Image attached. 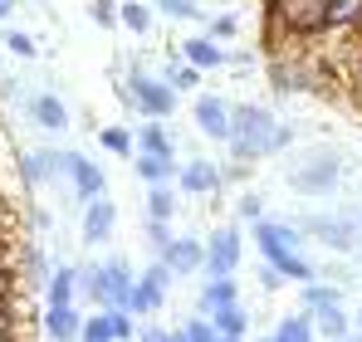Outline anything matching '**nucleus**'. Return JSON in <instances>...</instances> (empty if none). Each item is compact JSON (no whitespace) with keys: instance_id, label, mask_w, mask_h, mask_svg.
Returning a JSON list of instances; mask_svg holds the SVG:
<instances>
[{"instance_id":"f257e3e1","label":"nucleus","mask_w":362,"mask_h":342,"mask_svg":"<svg viewBox=\"0 0 362 342\" xmlns=\"http://www.w3.org/2000/svg\"><path fill=\"white\" fill-rule=\"evenodd\" d=\"M294 142V127H284L279 117L259 103H230V157L240 167H255L259 157H274Z\"/></svg>"},{"instance_id":"f03ea898","label":"nucleus","mask_w":362,"mask_h":342,"mask_svg":"<svg viewBox=\"0 0 362 342\" xmlns=\"http://www.w3.org/2000/svg\"><path fill=\"white\" fill-rule=\"evenodd\" d=\"M250 235H255V244H259V259L274 264L289 284H313V279H318L313 259H303V240H308V235H299V225L259 216V220L250 225Z\"/></svg>"},{"instance_id":"7ed1b4c3","label":"nucleus","mask_w":362,"mask_h":342,"mask_svg":"<svg viewBox=\"0 0 362 342\" xmlns=\"http://www.w3.org/2000/svg\"><path fill=\"white\" fill-rule=\"evenodd\" d=\"M328 30V0H269L274 40H318Z\"/></svg>"},{"instance_id":"20e7f679","label":"nucleus","mask_w":362,"mask_h":342,"mask_svg":"<svg viewBox=\"0 0 362 342\" xmlns=\"http://www.w3.org/2000/svg\"><path fill=\"white\" fill-rule=\"evenodd\" d=\"M118 93L137 108L142 117H172V108H177V88H167L162 78H152V73H142V64L127 73L118 83Z\"/></svg>"},{"instance_id":"39448f33","label":"nucleus","mask_w":362,"mask_h":342,"mask_svg":"<svg viewBox=\"0 0 362 342\" xmlns=\"http://www.w3.org/2000/svg\"><path fill=\"white\" fill-rule=\"evenodd\" d=\"M172 269L157 259V264H147L142 274H137V284H132V298H127V313L132 318H147V313H157L162 303H167V288H172Z\"/></svg>"},{"instance_id":"423d86ee","label":"nucleus","mask_w":362,"mask_h":342,"mask_svg":"<svg viewBox=\"0 0 362 342\" xmlns=\"http://www.w3.org/2000/svg\"><path fill=\"white\" fill-rule=\"evenodd\" d=\"M299 230L308 235V240L328 244L333 254H353L358 240H362V225H358V220H343V216H308Z\"/></svg>"},{"instance_id":"0eeeda50","label":"nucleus","mask_w":362,"mask_h":342,"mask_svg":"<svg viewBox=\"0 0 362 342\" xmlns=\"http://www.w3.org/2000/svg\"><path fill=\"white\" fill-rule=\"evenodd\" d=\"M338 176H343V157H338V152H313L308 162L289 167V181H294L299 191H308V196L333 191V186H338Z\"/></svg>"},{"instance_id":"6e6552de","label":"nucleus","mask_w":362,"mask_h":342,"mask_svg":"<svg viewBox=\"0 0 362 342\" xmlns=\"http://www.w3.org/2000/svg\"><path fill=\"white\" fill-rule=\"evenodd\" d=\"M59 171L69 176V186H74V196L88 206V201H98V196H108V181H103V167L93 162V157H83V152H59Z\"/></svg>"},{"instance_id":"1a4fd4ad","label":"nucleus","mask_w":362,"mask_h":342,"mask_svg":"<svg viewBox=\"0 0 362 342\" xmlns=\"http://www.w3.org/2000/svg\"><path fill=\"white\" fill-rule=\"evenodd\" d=\"M235 269H240V230L221 225L206 240V264H201V274H206V279H230Z\"/></svg>"},{"instance_id":"9d476101","label":"nucleus","mask_w":362,"mask_h":342,"mask_svg":"<svg viewBox=\"0 0 362 342\" xmlns=\"http://www.w3.org/2000/svg\"><path fill=\"white\" fill-rule=\"evenodd\" d=\"M196 127H201V137H211V142H230V103L221 98V93H201L196 98Z\"/></svg>"},{"instance_id":"9b49d317","label":"nucleus","mask_w":362,"mask_h":342,"mask_svg":"<svg viewBox=\"0 0 362 342\" xmlns=\"http://www.w3.org/2000/svg\"><path fill=\"white\" fill-rule=\"evenodd\" d=\"M172 274H201V264H206V240H191V235H177L162 254H157Z\"/></svg>"},{"instance_id":"f8f14e48","label":"nucleus","mask_w":362,"mask_h":342,"mask_svg":"<svg viewBox=\"0 0 362 342\" xmlns=\"http://www.w3.org/2000/svg\"><path fill=\"white\" fill-rule=\"evenodd\" d=\"M177 186L181 196H211V191H221V167L206 157H191L186 167H177Z\"/></svg>"},{"instance_id":"ddd939ff","label":"nucleus","mask_w":362,"mask_h":342,"mask_svg":"<svg viewBox=\"0 0 362 342\" xmlns=\"http://www.w3.org/2000/svg\"><path fill=\"white\" fill-rule=\"evenodd\" d=\"M113 225H118V206L108 196H98V201L83 206V244H103L113 235Z\"/></svg>"},{"instance_id":"4468645a","label":"nucleus","mask_w":362,"mask_h":342,"mask_svg":"<svg viewBox=\"0 0 362 342\" xmlns=\"http://www.w3.org/2000/svg\"><path fill=\"white\" fill-rule=\"evenodd\" d=\"M78 328H83V313L74 303H45V333H49V342H78Z\"/></svg>"},{"instance_id":"2eb2a0df","label":"nucleus","mask_w":362,"mask_h":342,"mask_svg":"<svg viewBox=\"0 0 362 342\" xmlns=\"http://www.w3.org/2000/svg\"><path fill=\"white\" fill-rule=\"evenodd\" d=\"M181 59L191 64V69H201V73H211V69H226L230 54L211 40V35H201V40H181Z\"/></svg>"},{"instance_id":"dca6fc26","label":"nucleus","mask_w":362,"mask_h":342,"mask_svg":"<svg viewBox=\"0 0 362 342\" xmlns=\"http://www.w3.org/2000/svg\"><path fill=\"white\" fill-rule=\"evenodd\" d=\"M137 152H147V157H177V142L167 137V127H162V117H147L137 132Z\"/></svg>"},{"instance_id":"f3484780","label":"nucleus","mask_w":362,"mask_h":342,"mask_svg":"<svg viewBox=\"0 0 362 342\" xmlns=\"http://www.w3.org/2000/svg\"><path fill=\"white\" fill-rule=\"evenodd\" d=\"M30 117H35L45 132H64V127H69V108H64V98H54V93H35V98H30Z\"/></svg>"},{"instance_id":"a211bd4d","label":"nucleus","mask_w":362,"mask_h":342,"mask_svg":"<svg viewBox=\"0 0 362 342\" xmlns=\"http://www.w3.org/2000/svg\"><path fill=\"white\" fill-rule=\"evenodd\" d=\"M313 328H318V338H323V342H333V338H353V313H343V303L313 308Z\"/></svg>"},{"instance_id":"6ab92c4d","label":"nucleus","mask_w":362,"mask_h":342,"mask_svg":"<svg viewBox=\"0 0 362 342\" xmlns=\"http://www.w3.org/2000/svg\"><path fill=\"white\" fill-rule=\"evenodd\" d=\"M177 157H147V152H142V157H132V171H137V181H142V186H162V181H177Z\"/></svg>"},{"instance_id":"aec40b11","label":"nucleus","mask_w":362,"mask_h":342,"mask_svg":"<svg viewBox=\"0 0 362 342\" xmlns=\"http://www.w3.org/2000/svg\"><path fill=\"white\" fill-rule=\"evenodd\" d=\"M20 171H25L30 186H45V181L64 176L59 171V152H25V157H20Z\"/></svg>"},{"instance_id":"412c9836","label":"nucleus","mask_w":362,"mask_h":342,"mask_svg":"<svg viewBox=\"0 0 362 342\" xmlns=\"http://www.w3.org/2000/svg\"><path fill=\"white\" fill-rule=\"evenodd\" d=\"M206 318H211L216 338H245V333H250V313H245L240 303H226V308H216V313H206Z\"/></svg>"},{"instance_id":"4be33fe9","label":"nucleus","mask_w":362,"mask_h":342,"mask_svg":"<svg viewBox=\"0 0 362 342\" xmlns=\"http://www.w3.org/2000/svg\"><path fill=\"white\" fill-rule=\"evenodd\" d=\"M226 303H240V288H235V274L230 279H206L201 284V313H216Z\"/></svg>"},{"instance_id":"5701e85b","label":"nucleus","mask_w":362,"mask_h":342,"mask_svg":"<svg viewBox=\"0 0 362 342\" xmlns=\"http://www.w3.org/2000/svg\"><path fill=\"white\" fill-rule=\"evenodd\" d=\"M274 342H318V328H313V313L299 308V313H289L279 328H274Z\"/></svg>"},{"instance_id":"b1692460","label":"nucleus","mask_w":362,"mask_h":342,"mask_svg":"<svg viewBox=\"0 0 362 342\" xmlns=\"http://www.w3.org/2000/svg\"><path fill=\"white\" fill-rule=\"evenodd\" d=\"M177 216V186L162 181V186H147V220H172Z\"/></svg>"},{"instance_id":"393cba45","label":"nucleus","mask_w":362,"mask_h":342,"mask_svg":"<svg viewBox=\"0 0 362 342\" xmlns=\"http://www.w3.org/2000/svg\"><path fill=\"white\" fill-rule=\"evenodd\" d=\"M74 293H78V269L59 264V269L49 274V284H45V298H49V303H74Z\"/></svg>"},{"instance_id":"a878e982","label":"nucleus","mask_w":362,"mask_h":342,"mask_svg":"<svg viewBox=\"0 0 362 342\" xmlns=\"http://www.w3.org/2000/svg\"><path fill=\"white\" fill-rule=\"evenodd\" d=\"M328 303H343V288L338 284H318V279L313 284H299V308L313 313V308H328Z\"/></svg>"},{"instance_id":"bb28decb","label":"nucleus","mask_w":362,"mask_h":342,"mask_svg":"<svg viewBox=\"0 0 362 342\" xmlns=\"http://www.w3.org/2000/svg\"><path fill=\"white\" fill-rule=\"evenodd\" d=\"M362 0H328V30H358Z\"/></svg>"},{"instance_id":"cd10ccee","label":"nucleus","mask_w":362,"mask_h":342,"mask_svg":"<svg viewBox=\"0 0 362 342\" xmlns=\"http://www.w3.org/2000/svg\"><path fill=\"white\" fill-rule=\"evenodd\" d=\"M98 142L113 152V157H137V137L127 127H98Z\"/></svg>"},{"instance_id":"c85d7f7f","label":"nucleus","mask_w":362,"mask_h":342,"mask_svg":"<svg viewBox=\"0 0 362 342\" xmlns=\"http://www.w3.org/2000/svg\"><path fill=\"white\" fill-rule=\"evenodd\" d=\"M118 20H122V30H132V35H147V30H152V10H147L142 0H122Z\"/></svg>"},{"instance_id":"c756f323","label":"nucleus","mask_w":362,"mask_h":342,"mask_svg":"<svg viewBox=\"0 0 362 342\" xmlns=\"http://www.w3.org/2000/svg\"><path fill=\"white\" fill-rule=\"evenodd\" d=\"M162 83H167V88H177V93H186V88H196V83H201V69H191V64H177V59H172V64L162 69Z\"/></svg>"},{"instance_id":"7c9ffc66","label":"nucleus","mask_w":362,"mask_h":342,"mask_svg":"<svg viewBox=\"0 0 362 342\" xmlns=\"http://www.w3.org/2000/svg\"><path fill=\"white\" fill-rule=\"evenodd\" d=\"M78 342H113V328H108V313H83V328H78Z\"/></svg>"},{"instance_id":"2f4dec72","label":"nucleus","mask_w":362,"mask_h":342,"mask_svg":"<svg viewBox=\"0 0 362 342\" xmlns=\"http://www.w3.org/2000/svg\"><path fill=\"white\" fill-rule=\"evenodd\" d=\"M303 88H308V73H294V69H289V64H274V93H303Z\"/></svg>"},{"instance_id":"473e14b6","label":"nucleus","mask_w":362,"mask_h":342,"mask_svg":"<svg viewBox=\"0 0 362 342\" xmlns=\"http://www.w3.org/2000/svg\"><path fill=\"white\" fill-rule=\"evenodd\" d=\"M103 313H108L113 342H132V338H137V323H132V313H127V308H103Z\"/></svg>"},{"instance_id":"72a5a7b5","label":"nucleus","mask_w":362,"mask_h":342,"mask_svg":"<svg viewBox=\"0 0 362 342\" xmlns=\"http://www.w3.org/2000/svg\"><path fill=\"white\" fill-rule=\"evenodd\" d=\"M206 35H211L216 45H221V40H235V35H240V20H235V15H211V20H206Z\"/></svg>"},{"instance_id":"f704fd0d","label":"nucleus","mask_w":362,"mask_h":342,"mask_svg":"<svg viewBox=\"0 0 362 342\" xmlns=\"http://www.w3.org/2000/svg\"><path fill=\"white\" fill-rule=\"evenodd\" d=\"M181 333H186V342H216V328H211V318H206V313L186 318V323H181Z\"/></svg>"},{"instance_id":"c9c22d12","label":"nucleus","mask_w":362,"mask_h":342,"mask_svg":"<svg viewBox=\"0 0 362 342\" xmlns=\"http://www.w3.org/2000/svg\"><path fill=\"white\" fill-rule=\"evenodd\" d=\"M5 49H10L15 59H35V54H40V45H35L25 30H10V35H5Z\"/></svg>"},{"instance_id":"e433bc0d","label":"nucleus","mask_w":362,"mask_h":342,"mask_svg":"<svg viewBox=\"0 0 362 342\" xmlns=\"http://www.w3.org/2000/svg\"><path fill=\"white\" fill-rule=\"evenodd\" d=\"M157 10H162V15H172V20H201L196 0H157Z\"/></svg>"},{"instance_id":"4c0bfd02","label":"nucleus","mask_w":362,"mask_h":342,"mask_svg":"<svg viewBox=\"0 0 362 342\" xmlns=\"http://www.w3.org/2000/svg\"><path fill=\"white\" fill-rule=\"evenodd\" d=\"M172 240H177V235H172V220H147V244H152L157 254H162Z\"/></svg>"},{"instance_id":"58836bf2","label":"nucleus","mask_w":362,"mask_h":342,"mask_svg":"<svg viewBox=\"0 0 362 342\" xmlns=\"http://www.w3.org/2000/svg\"><path fill=\"white\" fill-rule=\"evenodd\" d=\"M259 216H264V196H259V191H245V196H240V220L255 225Z\"/></svg>"},{"instance_id":"ea45409f","label":"nucleus","mask_w":362,"mask_h":342,"mask_svg":"<svg viewBox=\"0 0 362 342\" xmlns=\"http://www.w3.org/2000/svg\"><path fill=\"white\" fill-rule=\"evenodd\" d=\"M259 284H264V288H284L289 279H284V274H279L274 264H264V269H259Z\"/></svg>"},{"instance_id":"a19ab883","label":"nucleus","mask_w":362,"mask_h":342,"mask_svg":"<svg viewBox=\"0 0 362 342\" xmlns=\"http://www.w3.org/2000/svg\"><path fill=\"white\" fill-rule=\"evenodd\" d=\"M10 328H15V303L0 298V333H10Z\"/></svg>"},{"instance_id":"79ce46f5","label":"nucleus","mask_w":362,"mask_h":342,"mask_svg":"<svg viewBox=\"0 0 362 342\" xmlns=\"http://www.w3.org/2000/svg\"><path fill=\"white\" fill-rule=\"evenodd\" d=\"M10 254H15V249H10V240H5V230H0V269L10 264Z\"/></svg>"},{"instance_id":"37998d69","label":"nucleus","mask_w":362,"mask_h":342,"mask_svg":"<svg viewBox=\"0 0 362 342\" xmlns=\"http://www.w3.org/2000/svg\"><path fill=\"white\" fill-rule=\"evenodd\" d=\"M353 88H358V103H362V49H358V69H353Z\"/></svg>"},{"instance_id":"c03bdc74","label":"nucleus","mask_w":362,"mask_h":342,"mask_svg":"<svg viewBox=\"0 0 362 342\" xmlns=\"http://www.w3.org/2000/svg\"><path fill=\"white\" fill-rule=\"evenodd\" d=\"M10 10H15V0H0V20H10Z\"/></svg>"},{"instance_id":"a18cd8bd","label":"nucleus","mask_w":362,"mask_h":342,"mask_svg":"<svg viewBox=\"0 0 362 342\" xmlns=\"http://www.w3.org/2000/svg\"><path fill=\"white\" fill-rule=\"evenodd\" d=\"M162 342H186V333H167V338H162Z\"/></svg>"},{"instance_id":"49530a36","label":"nucleus","mask_w":362,"mask_h":342,"mask_svg":"<svg viewBox=\"0 0 362 342\" xmlns=\"http://www.w3.org/2000/svg\"><path fill=\"white\" fill-rule=\"evenodd\" d=\"M0 342H20V338H15V328H10V333H0Z\"/></svg>"},{"instance_id":"de8ad7c7","label":"nucleus","mask_w":362,"mask_h":342,"mask_svg":"<svg viewBox=\"0 0 362 342\" xmlns=\"http://www.w3.org/2000/svg\"><path fill=\"white\" fill-rule=\"evenodd\" d=\"M353 328H358V333H362V308H358V313H353Z\"/></svg>"},{"instance_id":"09e8293b","label":"nucleus","mask_w":362,"mask_h":342,"mask_svg":"<svg viewBox=\"0 0 362 342\" xmlns=\"http://www.w3.org/2000/svg\"><path fill=\"white\" fill-rule=\"evenodd\" d=\"M216 342H245V338H216Z\"/></svg>"},{"instance_id":"8fccbe9b","label":"nucleus","mask_w":362,"mask_h":342,"mask_svg":"<svg viewBox=\"0 0 362 342\" xmlns=\"http://www.w3.org/2000/svg\"><path fill=\"white\" fill-rule=\"evenodd\" d=\"M353 342H362V333H358V328H353Z\"/></svg>"},{"instance_id":"3c124183","label":"nucleus","mask_w":362,"mask_h":342,"mask_svg":"<svg viewBox=\"0 0 362 342\" xmlns=\"http://www.w3.org/2000/svg\"><path fill=\"white\" fill-rule=\"evenodd\" d=\"M259 342H274V333H269V338H259Z\"/></svg>"},{"instance_id":"603ef678","label":"nucleus","mask_w":362,"mask_h":342,"mask_svg":"<svg viewBox=\"0 0 362 342\" xmlns=\"http://www.w3.org/2000/svg\"><path fill=\"white\" fill-rule=\"evenodd\" d=\"M333 342H353V338H333Z\"/></svg>"},{"instance_id":"864d4df0","label":"nucleus","mask_w":362,"mask_h":342,"mask_svg":"<svg viewBox=\"0 0 362 342\" xmlns=\"http://www.w3.org/2000/svg\"><path fill=\"white\" fill-rule=\"evenodd\" d=\"M358 35H362V25H358Z\"/></svg>"},{"instance_id":"5fc2aeb1","label":"nucleus","mask_w":362,"mask_h":342,"mask_svg":"<svg viewBox=\"0 0 362 342\" xmlns=\"http://www.w3.org/2000/svg\"><path fill=\"white\" fill-rule=\"evenodd\" d=\"M132 342H137V338H132Z\"/></svg>"},{"instance_id":"6e6d98bb","label":"nucleus","mask_w":362,"mask_h":342,"mask_svg":"<svg viewBox=\"0 0 362 342\" xmlns=\"http://www.w3.org/2000/svg\"><path fill=\"white\" fill-rule=\"evenodd\" d=\"M358 225H362V220H358Z\"/></svg>"},{"instance_id":"4d7b16f0","label":"nucleus","mask_w":362,"mask_h":342,"mask_svg":"<svg viewBox=\"0 0 362 342\" xmlns=\"http://www.w3.org/2000/svg\"><path fill=\"white\" fill-rule=\"evenodd\" d=\"M118 5H122V0H118Z\"/></svg>"}]
</instances>
